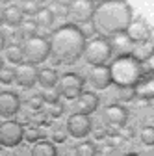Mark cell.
Instances as JSON below:
<instances>
[{
	"mask_svg": "<svg viewBox=\"0 0 154 156\" xmlns=\"http://www.w3.org/2000/svg\"><path fill=\"white\" fill-rule=\"evenodd\" d=\"M132 19V8L126 0H104L95 6L91 23L95 34H99L104 39H111L113 35L124 34Z\"/></svg>",
	"mask_w": 154,
	"mask_h": 156,
	"instance_id": "obj_1",
	"label": "cell"
},
{
	"mask_svg": "<svg viewBox=\"0 0 154 156\" xmlns=\"http://www.w3.org/2000/svg\"><path fill=\"white\" fill-rule=\"evenodd\" d=\"M87 39L84 37V34L80 32V28L67 23L61 24L60 28H56L50 34V58L54 63H74L82 58L84 47H86Z\"/></svg>",
	"mask_w": 154,
	"mask_h": 156,
	"instance_id": "obj_2",
	"label": "cell"
},
{
	"mask_svg": "<svg viewBox=\"0 0 154 156\" xmlns=\"http://www.w3.org/2000/svg\"><path fill=\"white\" fill-rule=\"evenodd\" d=\"M110 67V76L111 84L117 87H136L143 80V71L141 63L134 54H119L117 58H113Z\"/></svg>",
	"mask_w": 154,
	"mask_h": 156,
	"instance_id": "obj_3",
	"label": "cell"
},
{
	"mask_svg": "<svg viewBox=\"0 0 154 156\" xmlns=\"http://www.w3.org/2000/svg\"><path fill=\"white\" fill-rule=\"evenodd\" d=\"M111 54H113V50H111L110 41L99 35V37H91L89 41H86L82 58L87 65L97 67V65H106L110 62Z\"/></svg>",
	"mask_w": 154,
	"mask_h": 156,
	"instance_id": "obj_4",
	"label": "cell"
},
{
	"mask_svg": "<svg viewBox=\"0 0 154 156\" xmlns=\"http://www.w3.org/2000/svg\"><path fill=\"white\" fill-rule=\"evenodd\" d=\"M21 48L24 54V60L32 65H39L50 58V43L45 35H39V34H35L28 37L26 41H23Z\"/></svg>",
	"mask_w": 154,
	"mask_h": 156,
	"instance_id": "obj_5",
	"label": "cell"
},
{
	"mask_svg": "<svg viewBox=\"0 0 154 156\" xmlns=\"http://www.w3.org/2000/svg\"><path fill=\"white\" fill-rule=\"evenodd\" d=\"M60 97L67 101H76L84 91V78L76 73H63L58 78V86H56Z\"/></svg>",
	"mask_w": 154,
	"mask_h": 156,
	"instance_id": "obj_6",
	"label": "cell"
},
{
	"mask_svg": "<svg viewBox=\"0 0 154 156\" xmlns=\"http://www.w3.org/2000/svg\"><path fill=\"white\" fill-rule=\"evenodd\" d=\"M23 132H24V126L19 121L15 119L2 121L0 123V145L8 147V149L17 147L23 141Z\"/></svg>",
	"mask_w": 154,
	"mask_h": 156,
	"instance_id": "obj_7",
	"label": "cell"
},
{
	"mask_svg": "<svg viewBox=\"0 0 154 156\" xmlns=\"http://www.w3.org/2000/svg\"><path fill=\"white\" fill-rule=\"evenodd\" d=\"M65 132H67V136H71L74 140H84L86 136L91 134V119L87 115L76 112V113L69 115L67 125H65Z\"/></svg>",
	"mask_w": 154,
	"mask_h": 156,
	"instance_id": "obj_8",
	"label": "cell"
},
{
	"mask_svg": "<svg viewBox=\"0 0 154 156\" xmlns=\"http://www.w3.org/2000/svg\"><path fill=\"white\" fill-rule=\"evenodd\" d=\"M95 11V4L91 0H71L69 2V15L72 24L80 26L84 23H89Z\"/></svg>",
	"mask_w": 154,
	"mask_h": 156,
	"instance_id": "obj_9",
	"label": "cell"
},
{
	"mask_svg": "<svg viewBox=\"0 0 154 156\" xmlns=\"http://www.w3.org/2000/svg\"><path fill=\"white\" fill-rule=\"evenodd\" d=\"M128 108L123 104H108L104 110V121L110 128L121 130L128 123Z\"/></svg>",
	"mask_w": 154,
	"mask_h": 156,
	"instance_id": "obj_10",
	"label": "cell"
},
{
	"mask_svg": "<svg viewBox=\"0 0 154 156\" xmlns=\"http://www.w3.org/2000/svg\"><path fill=\"white\" fill-rule=\"evenodd\" d=\"M124 34L132 45H147L150 39V28L143 19H132V23Z\"/></svg>",
	"mask_w": 154,
	"mask_h": 156,
	"instance_id": "obj_11",
	"label": "cell"
},
{
	"mask_svg": "<svg viewBox=\"0 0 154 156\" xmlns=\"http://www.w3.org/2000/svg\"><path fill=\"white\" fill-rule=\"evenodd\" d=\"M13 71H15V82L21 87L30 89V87H33L37 84V73H39V71H37L35 65H32L28 62H23L21 65H17Z\"/></svg>",
	"mask_w": 154,
	"mask_h": 156,
	"instance_id": "obj_12",
	"label": "cell"
},
{
	"mask_svg": "<svg viewBox=\"0 0 154 156\" xmlns=\"http://www.w3.org/2000/svg\"><path fill=\"white\" fill-rule=\"evenodd\" d=\"M21 110V99L13 91H0V117H15Z\"/></svg>",
	"mask_w": 154,
	"mask_h": 156,
	"instance_id": "obj_13",
	"label": "cell"
},
{
	"mask_svg": "<svg viewBox=\"0 0 154 156\" xmlns=\"http://www.w3.org/2000/svg\"><path fill=\"white\" fill-rule=\"evenodd\" d=\"M87 80L95 89H108L111 86V76H110V67L108 65H97L91 67L87 73Z\"/></svg>",
	"mask_w": 154,
	"mask_h": 156,
	"instance_id": "obj_14",
	"label": "cell"
},
{
	"mask_svg": "<svg viewBox=\"0 0 154 156\" xmlns=\"http://www.w3.org/2000/svg\"><path fill=\"white\" fill-rule=\"evenodd\" d=\"M99 104H100V99H99V95L93 93V91H82V95L76 99L78 113H84L87 117L99 110Z\"/></svg>",
	"mask_w": 154,
	"mask_h": 156,
	"instance_id": "obj_15",
	"label": "cell"
},
{
	"mask_svg": "<svg viewBox=\"0 0 154 156\" xmlns=\"http://www.w3.org/2000/svg\"><path fill=\"white\" fill-rule=\"evenodd\" d=\"M24 21V15H23V9L21 6H17V4H9L4 8V23L11 28H19L23 24Z\"/></svg>",
	"mask_w": 154,
	"mask_h": 156,
	"instance_id": "obj_16",
	"label": "cell"
},
{
	"mask_svg": "<svg viewBox=\"0 0 154 156\" xmlns=\"http://www.w3.org/2000/svg\"><path fill=\"white\" fill-rule=\"evenodd\" d=\"M58 73H56V69H52V67H43L39 73H37V82H39V86L43 87V89H52V87H56L58 86Z\"/></svg>",
	"mask_w": 154,
	"mask_h": 156,
	"instance_id": "obj_17",
	"label": "cell"
},
{
	"mask_svg": "<svg viewBox=\"0 0 154 156\" xmlns=\"http://www.w3.org/2000/svg\"><path fill=\"white\" fill-rule=\"evenodd\" d=\"M30 156H58V149L52 141L41 140V141L33 143V147L30 151Z\"/></svg>",
	"mask_w": 154,
	"mask_h": 156,
	"instance_id": "obj_18",
	"label": "cell"
},
{
	"mask_svg": "<svg viewBox=\"0 0 154 156\" xmlns=\"http://www.w3.org/2000/svg\"><path fill=\"white\" fill-rule=\"evenodd\" d=\"M4 58L9 63H13V65H21L24 62V54H23L21 45H9V47H6L4 48Z\"/></svg>",
	"mask_w": 154,
	"mask_h": 156,
	"instance_id": "obj_19",
	"label": "cell"
},
{
	"mask_svg": "<svg viewBox=\"0 0 154 156\" xmlns=\"http://www.w3.org/2000/svg\"><path fill=\"white\" fill-rule=\"evenodd\" d=\"M110 45H111V50H117L119 54H126L128 48L132 47L130 39L126 37V34H119V35H113L111 39H108Z\"/></svg>",
	"mask_w": 154,
	"mask_h": 156,
	"instance_id": "obj_20",
	"label": "cell"
},
{
	"mask_svg": "<svg viewBox=\"0 0 154 156\" xmlns=\"http://www.w3.org/2000/svg\"><path fill=\"white\" fill-rule=\"evenodd\" d=\"M37 34V23L33 21V19H28V21H23V24L17 28V37L23 39V41H26L28 37L35 35Z\"/></svg>",
	"mask_w": 154,
	"mask_h": 156,
	"instance_id": "obj_21",
	"label": "cell"
},
{
	"mask_svg": "<svg viewBox=\"0 0 154 156\" xmlns=\"http://www.w3.org/2000/svg\"><path fill=\"white\" fill-rule=\"evenodd\" d=\"M54 15L50 13V9L48 8H41L39 9V13L35 15V19L33 21L37 23V28H50L52 24H54Z\"/></svg>",
	"mask_w": 154,
	"mask_h": 156,
	"instance_id": "obj_22",
	"label": "cell"
},
{
	"mask_svg": "<svg viewBox=\"0 0 154 156\" xmlns=\"http://www.w3.org/2000/svg\"><path fill=\"white\" fill-rule=\"evenodd\" d=\"M23 140L33 145V143H37V141H41V140H43V130H41L39 126H35V125L24 126V132H23Z\"/></svg>",
	"mask_w": 154,
	"mask_h": 156,
	"instance_id": "obj_23",
	"label": "cell"
},
{
	"mask_svg": "<svg viewBox=\"0 0 154 156\" xmlns=\"http://www.w3.org/2000/svg\"><path fill=\"white\" fill-rule=\"evenodd\" d=\"M74 156H97V147L93 141H80L74 147Z\"/></svg>",
	"mask_w": 154,
	"mask_h": 156,
	"instance_id": "obj_24",
	"label": "cell"
},
{
	"mask_svg": "<svg viewBox=\"0 0 154 156\" xmlns=\"http://www.w3.org/2000/svg\"><path fill=\"white\" fill-rule=\"evenodd\" d=\"M50 13L54 17H67L69 15V2H63V0H56L54 4H50Z\"/></svg>",
	"mask_w": 154,
	"mask_h": 156,
	"instance_id": "obj_25",
	"label": "cell"
},
{
	"mask_svg": "<svg viewBox=\"0 0 154 156\" xmlns=\"http://www.w3.org/2000/svg\"><path fill=\"white\" fill-rule=\"evenodd\" d=\"M139 140H141V143L143 145H147V147H152L154 145V126H143L141 128V132H139Z\"/></svg>",
	"mask_w": 154,
	"mask_h": 156,
	"instance_id": "obj_26",
	"label": "cell"
},
{
	"mask_svg": "<svg viewBox=\"0 0 154 156\" xmlns=\"http://www.w3.org/2000/svg\"><path fill=\"white\" fill-rule=\"evenodd\" d=\"M41 97H43L45 104H48V106H52V104H56V102H60V99H61L56 87H52V89H43Z\"/></svg>",
	"mask_w": 154,
	"mask_h": 156,
	"instance_id": "obj_27",
	"label": "cell"
},
{
	"mask_svg": "<svg viewBox=\"0 0 154 156\" xmlns=\"http://www.w3.org/2000/svg\"><path fill=\"white\" fill-rule=\"evenodd\" d=\"M21 9H23V15H26V17H35L37 13H39V4L37 2H33V0H28V2H24L23 6H21Z\"/></svg>",
	"mask_w": 154,
	"mask_h": 156,
	"instance_id": "obj_28",
	"label": "cell"
},
{
	"mask_svg": "<svg viewBox=\"0 0 154 156\" xmlns=\"http://www.w3.org/2000/svg\"><path fill=\"white\" fill-rule=\"evenodd\" d=\"M117 95L121 102H130L136 97V87H117Z\"/></svg>",
	"mask_w": 154,
	"mask_h": 156,
	"instance_id": "obj_29",
	"label": "cell"
},
{
	"mask_svg": "<svg viewBox=\"0 0 154 156\" xmlns=\"http://www.w3.org/2000/svg\"><path fill=\"white\" fill-rule=\"evenodd\" d=\"M141 63V71H143V76L145 74H154V52H150Z\"/></svg>",
	"mask_w": 154,
	"mask_h": 156,
	"instance_id": "obj_30",
	"label": "cell"
},
{
	"mask_svg": "<svg viewBox=\"0 0 154 156\" xmlns=\"http://www.w3.org/2000/svg\"><path fill=\"white\" fill-rule=\"evenodd\" d=\"M43 104H45V101H43L41 95H32L30 99L26 101V106H28L30 110H33V112H39V110L43 108Z\"/></svg>",
	"mask_w": 154,
	"mask_h": 156,
	"instance_id": "obj_31",
	"label": "cell"
},
{
	"mask_svg": "<svg viewBox=\"0 0 154 156\" xmlns=\"http://www.w3.org/2000/svg\"><path fill=\"white\" fill-rule=\"evenodd\" d=\"M15 82V71L13 69H2L0 71V84H4V86H11Z\"/></svg>",
	"mask_w": 154,
	"mask_h": 156,
	"instance_id": "obj_32",
	"label": "cell"
},
{
	"mask_svg": "<svg viewBox=\"0 0 154 156\" xmlns=\"http://www.w3.org/2000/svg\"><path fill=\"white\" fill-rule=\"evenodd\" d=\"M63 110H65V108H63L61 102H56V104H52V106L48 108V113H47V115L50 117V119H58V117L63 113Z\"/></svg>",
	"mask_w": 154,
	"mask_h": 156,
	"instance_id": "obj_33",
	"label": "cell"
},
{
	"mask_svg": "<svg viewBox=\"0 0 154 156\" xmlns=\"http://www.w3.org/2000/svg\"><path fill=\"white\" fill-rule=\"evenodd\" d=\"M65 140H67V132L63 130V128H56L54 132H52V143L56 145V143H65Z\"/></svg>",
	"mask_w": 154,
	"mask_h": 156,
	"instance_id": "obj_34",
	"label": "cell"
},
{
	"mask_svg": "<svg viewBox=\"0 0 154 156\" xmlns=\"http://www.w3.org/2000/svg\"><path fill=\"white\" fill-rule=\"evenodd\" d=\"M78 28H80V32L84 34V37H86V39L95 35V28H93V23H91V21H89V23H84V24H80Z\"/></svg>",
	"mask_w": 154,
	"mask_h": 156,
	"instance_id": "obj_35",
	"label": "cell"
},
{
	"mask_svg": "<svg viewBox=\"0 0 154 156\" xmlns=\"http://www.w3.org/2000/svg\"><path fill=\"white\" fill-rule=\"evenodd\" d=\"M93 136H95V140H97V141H100V140H104L106 136H108V132L104 128H97V130L93 132Z\"/></svg>",
	"mask_w": 154,
	"mask_h": 156,
	"instance_id": "obj_36",
	"label": "cell"
},
{
	"mask_svg": "<svg viewBox=\"0 0 154 156\" xmlns=\"http://www.w3.org/2000/svg\"><path fill=\"white\" fill-rule=\"evenodd\" d=\"M6 48V37H4V34L0 32V52H2Z\"/></svg>",
	"mask_w": 154,
	"mask_h": 156,
	"instance_id": "obj_37",
	"label": "cell"
},
{
	"mask_svg": "<svg viewBox=\"0 0 154 156\" xmlns=\"http://www.w3.org/2000/svg\"><path fill=\"white\" fill-rule=\"evenodd\" d=\"M0 24H4V8L0 6Z\"/></svg>",
	"mask_w": 154,
	"mask_h": 156,
	"instance_id": "obj_38",
	"label": "cell"
},
{
	"mask_svg": "<svg viewBox=\"0 0 154 156\" xmlns=\"http://www.w3.org/2000/svg\"><path fill=\"white\" fill-rule=\"evenodd\" d=\"M91 2H93L95 6H97V4H100V2H104V0H91Z\"/></svg>",
	"mask_w": 154,
	"mask_h": 156,
	"instance_id": "obj_39",
	"label": "cell"
},
{
	"mask_svg": "<svg viewBox=\"0 0 154 156\" xmlns=\"http://www.w3.org/2000/svg\"><path fill=\"white\" fill-rule=\"evenodd\" d=\"M9 2L11 0H0V4H8V6H9Z\"/></svg>",
	"mask_w": 154,
	"mask_h": 156,
	"instance_id": "obj_40",
	"label": "cell"
},
{
	"mask_svg": "<svg viewBox=\"0 0 154 156\" xmlns=\"http://www.w3.org/2000/svg\"><path fill=\"white\" fill-rule=\"evenodd\" d=\"M2 69H4V60L0 58V71H2Z\"/></svg>",
	"mask_w": 154,
	"mask_h": 156,
	"instance_id": "obj_41",
	"label": "cell"
},
{
	"mask_svg": "<svg viewBox=\"0 0 154 156\" xmlns=\"http://www.w3.org/2000/svg\"><path fill=\"white\" fill-rule=\"evenodd\" d=\"M124 156H139L138 152H128V154H124Z\"/></svg>",
	"mask_w": 154,
	"mask_h": 156,
	"instance_id": "obj_42",
	"label": "cell"
},
{
	"mask_svg": "<svg viewBox=\"0 0 154 156\" xmlns=\"http://www.w3.org/2000/svg\"><path fill=\"white\" fill-rule=\"evenodd\" d=\"M33 2H37V4H43V2H45V0H33Z\"/></svg>",
	"mask_w": 154,
	"mask_h": 156,
	"instance_id": "obj_43",
	"label": "cell"
},
{
	"mask_svg": "<svg viewBox=\"0 0 154 156\" xmlns=\"http://www.w3.org/2000/svg\"><path fill=\"white\" fill-rule=\"evenodd\" d=\"M19 2H21V4H24V2H28V0H19Z\"/></svg>",
	"mask_w": 154,
	"mask_h": 156,
	"instance_id": "obj_44",
	"label": "cell"
},
{
	"mask_svg": "<svg viewBox=\"0 0 154 156\" xmlns=\"http://www.w3.org/2000/svg\"><path fill=\"white\" fill-rule=\"evenodd\" d=\"M63 2H71V0H63Z\"/></svg>",
	"mask_w": 154,
	"mask_h": 156,
	"instance_id": "obj_45",
	"label": "cell"
},
{
	"mask_svg": "<svg viewBox=\"0 0 154 156\" xmlns=\"http://www.w3.org/2000/svg\"><path fill=\"white\" fill-rule=\"evenodd\" d=\"M0 149H2V145H0Z\"/></svg>",
	"mask_w": 154,
	"mask_h": 156,
	"instance_id": "obj_46",
	"label": "cell"
}]
</instances>
